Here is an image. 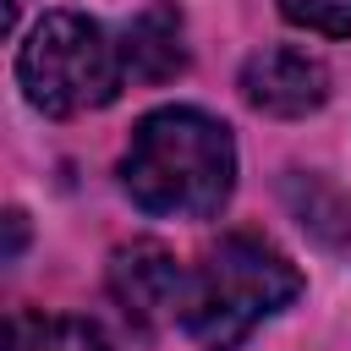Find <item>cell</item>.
Here are the masks:
<instances>
[{"label": "cell", "mask_w": 351, "mask_h": 351, "mask_svg": "<svg viewBox=\"0 0 351 351\" xmlns=\"http://www.w3.org/2000/svg\"><path fill=\"white\" fill-rule=\"evenodd\" d=\"M121 186L143 214L208 219L225 208L236 186V143L203 110L186 104L154 110L132 132V148L121 159Z\"/></svg>", "instance_id": "6da1fadb"}, {"label": "cell", "mask_w": 351, "mask_h": 351, "mask_svg": "<svg viewBox=\"0 0 351 351\" xmlns=\"http://www.w3.org/2000/svg\"><path fill=\"white\" fill-rule=\"evenodd\" d=\"M296 291L302 274L274 241L252 230H230L219 236V247H208V258L186 280L181 324L203 351H236L269 313L296 302Z\"/></svg>", "instance_id": "7a4b0ae2"}, {"label": "cell", "mask_w": 351, "mask_h": 351, "mask_svg": "<svg viewBox=\"0 0 351 351\" xmlns=\"http://www.w3.org/2000/svg\"><path fill=\"white\" fill-rule=\"evenodd\" d=\"M121 44L82 11H44L16 49V82L44 115H82L121 93Z\"/></svg>", "instance_id": "3957f363"}, {"label": "cell", "mask_w": 351, "mask_h": 351, "mask_svg": "<svg viewBox=\"0 0 351 351\" xmlns=\"http://www.w3.org/2000/svg\"><path fill=\"white\" fill-rule=\"evenodd\" d=\"M241 93H247L252 110L280 115V121H296V115H313V110L329 99V71H324V60L307 55V49L269 44V49L247 55V66H241Z\"/></svg>", "instance_id": "277c9868"}, {"label": "cell", "mask_w": 351, "mask_h": 351, "mask_svg": "<svg viewBox=\"0 0 351 351\" xmlns=\"http://www.w3.org/2000/svg\"><path fill=\"white\" fill-rule=\"evenodd\" d=\"M110 296L126 307V318L159 324V318H170L181 307L186 274H181V263H176L170 247L132 241V247H115V258H110Z\"/></svg>", "instance_id": "5b68a950"}, {"label": "cell", "mask_w": 351, "mask_h": 351, "mask_svg": "<svg viewBox=\"0 0 351 351\" xmlns=\"http://www.w3.org/2000/svg\"><path fill=\"white\" fill-rule=\"evenodd\" d=\"M121 66L126 77L137 82H170L181 66H186V44H181V11L170 0L137 11L126 22V38H121Z\"/></svg>", "instance_id": "8992f818"}, {"label": "cell", "mask_w": 351, "mask_h": 351, "mask_svg": "<svg viewBox=\"0 0 351 351\" xmlns=\"http://www.w3.org/2000/svg\"><path fill=\"white\" fill-rule=\"evenodd\" d=\"M5 351H110L99 324L88 318H44V313H16L5 324Z\"/></svg>", "instance_id": "52a82bcc"}, {"label": "cell", "mask_w": 351, "mask_h": 351, "mask_svg": "<svg viewBox=\"0 0 351 351\" xmlns=\"http://www.w3.org/2000/svg\"><path fill=\"white\" fill-rule=\"evenodd\" d=\"M280 11L296 27L329 33V38H351V0H280Z\"/></svg>", "instance_id": "ba28073f"}, {"label": "cell", "mask_w": 351, "mask_h": 351, "mask_svg": "<svg viewBox=\"0 0 351 351\" xmlns=\"http://www.w3.org/2000/svg\"><path fill=\"white\" fill-rule=\"evenodd\" d=\"M5 230H11V236H5V258H16V252H22V241H27V214H22V208H11V214H5Z\"/></svg>", "instance_id": "9c48e42d"}]
</instances>
